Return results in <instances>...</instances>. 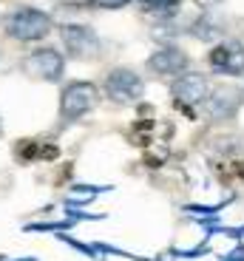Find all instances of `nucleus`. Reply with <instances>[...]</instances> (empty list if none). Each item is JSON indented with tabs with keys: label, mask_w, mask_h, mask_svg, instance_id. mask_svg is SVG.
Listing matches in <instances>:
<instances>
[{
	"label": "nucleus",
	"mask_w": 244,
	"mask_h": 261,
	"mask_svg": "<svg viewBox=\"0 0 244 261\" xmlns=\"http://www.w3.org/2000/svg\"><path fill=\"white\" fill-rule=\"evenodd\" d=\"M51 32V17L40 9H32V6H20L9 14L6 20V34L20 43H32V40H40Z\"/></svg>",
	"instance_id": "1"
},
{
	"label": "nucleus",
	"mask_w": 244,
	"mask_h": 261,
	"mask_svg": "<svg viewBox=\"0 0 244 261\" xmlns=\"http://www.w3.org/2000/svg\"><path fill=\"white\" fill-rule=\"evenodd\" d=\"M94 105H97V88L91 83H71L60 97V117L63 122H74L86 111H91Z\"/></svg>",
	"instance_id": "2"
},
{
	"label": "nucleus",
	"mask_w": 244,
	"mask_h": 261,
	"mask_svg": "<svg viewBox=\"0 0 244 261\" xmlns=\"http://www.w3.org/2000/svg\"><path fill=\"white\" fill-rule=\"evenodd\" d=\"M60 37H63V46L71 57L77 60H88L99 54V37L94 34L91 26H83V23H68V26L60 29Z\"/></svg>",
	"instance_id": "3"
},
{
	"label": "nucleus",
	"mask_w": 244,
	"mask_h": 261,
	"mask_svg": "<svg viewBox=\"0 0 244 261\" xmlns=\"http://www.w3.org/2000/svg\"><path fill=\"white\" fill-rule=\"evenodd\" d=\"M63 65H66V60H63V54L57 48H37V51H32L23 60V71L29 77L54 83V80L63 77Z\"/></svg>",
	"instance_id": "4"
},
{
	"label": "nucleus",
	"mask_w": 244,
	"mask_h": 261,
	"mask_svg": "<svg viewBox=\"0 0 244 261\" xmlns=\"http://www.w3.org/2000/svg\"><path fill=\"white\" fill-rule=\"evenodd\" d=\"M142 91H145V83H142L133 71H128V68H117V71H111L105 77V94L119 105L137 102V99L142 97Z\"/></svg>",
	"instance_id": "5"
},
{
	"label": "nucleus",
	"mask_w": 244,
	"mask_h": 261,
	"mask_svg": "<svg viewBox=\"0 0 244 261\" xmlns=\"http://www.w3.org/2000/svg\"><path fill=\"white\" fill-rule=\"evenodd\" d=\"M210 65L219 74H241L244 71V46L230 40V43H219L210 51Z\"/></svg>",
	"instance_id": "6"
},
{
	"label": "nucleus",
	"mask_w": 244,
	"mask_h": 261,
	"mask_svg": "<svg viewBox=\"0 0 244 261\" xmlns=\"http://www.w3.org/2000/svg\"><path fill=\"white\" fill-rule=\"evenodd\" d=\"M173 97H176V102H202V99L207 97V80L202 77V74H182V77L173 83Z\"/></svg>",
	"instance_id": "7"
},
{
	"label": "nucleus",
	"mask_w": 244,
	"mask_h": 261,
	"mask_svg": "<svg viewBox=\"0 0 244 261\" xmlns=\"http://www.w3.org/2000/svg\"><path fill=\"white\" fill-rule=\"evenodd\" d=\"M185 65H187V54L179 51V48H159L148 60V68L153 74H179V71H185Z\"/></svg>",
	"instance_id": "8"
},
{
	"label": "nucleus",
	"mask_w": 244,
	"mask_h": 261,
	"mask_svg": "<svg viewBox=\"0 0 244 261\" xmlns=\"http://www.w3.org/2000/svg\"><path fill=\"white\" fill-rule=\"evenodd\" d=\"M207 108H210V117L222 119V117H233L238 108V94L233 88H222L207 99Z\"/></svg>",
	"instance_id": "9"
},
{
	"label": "nucleus",
	"mask_w": 244,
	"mask_h": 261,
	"mask_svg": "<svg viewBox=\"0 0 244 261\" xmlns=\"http://www.w3.org/2000/svg\"><path fill=\"white\" fill-rule=\"evenodd\" d=\"M182 0H139V9L142 14H153L156 20H168L179 12Z\"/></svg>",
	"instance_id": "10"
},
{
	"label": "nucleus",
	"mask_w": 244,
	"mask_h": 261,
	"mask_svg": "<svg viewBox=\"0 0 244 261\" xmlns=\"http://www.w3.org/2000/svg\"><path fill=\"white\" fill-rule=\"evenodd\" d=\"M191 32L202 40H210V37H219V34H222V23H219L216 17H210V14H202V17L193 23Z\"/></svg>",
	"instance_id": "11"
},
{
	"label": "nucleus",
	"mask_w": 244,
	"mask_h": 261,
	"mask_svg": "<svg viewBox=\"0 0 244 261\" xmlns=\"http://www.w3.org/2000/svg\"><path fill=\"white\" fill-rule=\"evenodd\" d=\"M91 3L99 9H122V6H128L131 0H91Z\"/></svg>",
	"instance_id": "12"
},
{
	"label": "nucleus",
	"mask_w": 244,
	"mask_h": 261,
	"mask_svg": "<svg viewBox=\"0 0 244 261\" xmlns=\"http://www.w3.org/2000/svg\"><path fill=\"white\" fill-rule=\"evenodd\" d=\"M193 3H196L199 9H213V6H219L222 0H193Z\"/></svg>",
	"instance_id": "13"
}]
</instances>
